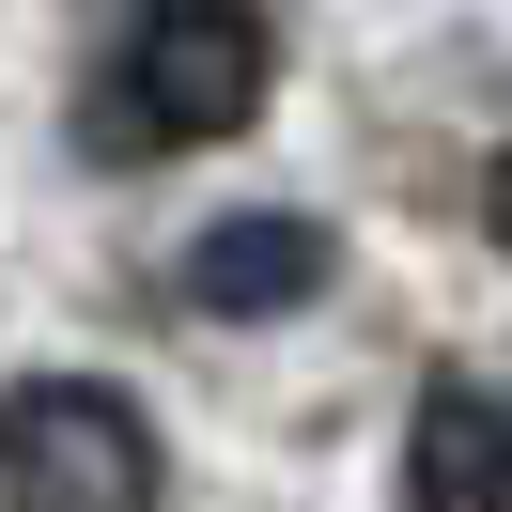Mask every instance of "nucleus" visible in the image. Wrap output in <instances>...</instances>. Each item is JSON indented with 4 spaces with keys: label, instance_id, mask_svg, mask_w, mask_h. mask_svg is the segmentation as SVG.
Instances as JSON below:
<instances>
[{
    "label": "nucleus",
    "instance_id": "20e7f679",
    "mask_svg": "<svg viewBox=\"0 0 512 512\" xmlns=\"http://www.w3.org/2000/svg\"><path fill=\"white\" fill-rule=\"evenodd\" d=\"M404 512H512V404L481 373H435L404 419Z\"/></svg>",
    "mask_w": 512,
    "mask_h": 512
},
{
    "label": "nucleus",
    "instance_id": "7ed1b4c3",
    "mask_svg": "<svg viewBox=\"0 0 512 512\" xmlns=\"http://www.w3.org/2000/svg\"><path fill=\"white\" fill-rule=\"evenodd\" d=\"M326 218H295V202H249V218H218L187 249V311H218V326H264V311H311L326 295Z\"/></svg>",
    "mask_w": 512,
    "mask_h": 512
},
{
    "label": "nucleus",
    "instance_id": "f257e3e1",
    "mask_svg": "<svg viewBox=\"0 0 512 512\" xmlns=\"http://www.w3.org/2000/svg\"><path fill=\"white\" fill-rule=\"evenodd\" d=\"M280 94V32H264L249 0H171V16H125L94 63V156H202L233 140L249 109Z\"/></svg>",
    "mask_w": 512,
    "mask_h": 512
},
{
    "label": "nucleus",
    "instance_id": "f03ea898",
    "mask_svg": "<svg viewBox=\"0 0 512 512\" xmlns=\"http://www.w3.org/2000/svg\"><path fill=\"white\" fill-rule=\"evenodd\" d=\"M0 497L16 512H156V419L94 373L0 388Z\"/></svg>",
    "mask_w": 512,
    "mask_h": 512
},
{
    "label": "nucleus",
    "instance_id": "39448f33",
    "mask_svg": "<svg viewBox=\"0 0 512 512\" xmlns=\"http://www.w3.org/2000/svg\"><path fill=\"white\" fill-rule=\"evenodd\" d=\"M497 249H512V171H497Z\"/></svg>",
    "mask_w": 512,
    "mask_h": 512
}]
</instances>
